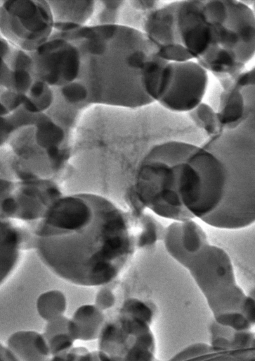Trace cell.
Masks as SVG:
<instances>
[{"label": "cell", "instance_id": "1", "mask_svg": "<svg viewBox=\"0 0 255 361\" xmlns=\"http://www.w3.org/2000/svg\"><path fill=\"white\" fill-rule=\"evenodd\" d=\"M139 214L99 195L61 196L37 225L34 245L43 264L63 280L107 286L139 249Z\"/></svg>", "mask_w": 255, "mask_h": 361}, {"label": "cell", "instance_id": "2", "mask_svg": "<svg viewBox=\"0 0 255 361\" xmlns=\"http://www.w3.org/2000/svg\"><path fill=\"white\" fill-rule=\"evenodd\" d=\"M53 34L77 46L81 69L77 80L87 91L89 106L147 107L158 102L171 82V63L159 55L139 29L121 24L86 25Z\"/></svg>", "mask_w": 255, "mask_h": 361}, {"label": "cell", "instance_id": "3", "mask_svg": "<svg viewBox=\"0 0 255 361\" xmlns=\"http://www.w3.org/2000/svg\"><path fill=\"white\" fill-rule=\"evenodd\" d=\"M162 240L167 252L191 275L218 326L239 332L255 326V291L242 290L228 253L210 243L195 219L173 221Z\"/></svg>", "mask_w": 255, "mask_h": 361}, {"label": "cell", "instance_id": "4", "mask_svg": "<svg viewBox=\"0 0 255 361\" xmlns=\"http://www.w3.org/2000/svg\"><path fill=\"white\" fill-rule=\"evenodd\" d=\"M216 157L213 178L218 197L204 222L237 230L255 223V133L238 126L209 137L202 145Z\"/></svg>", "mask_w": 255, "mask_h": 361}, {"label": "cell", "instance_id": "5", "mask_svg": "<svg viewBox=\"0 0 255 361\" xmlns=\"http://www.w3.org/2000/svg\"><path fill=\"white\" fill-rule=\"evenodd\" d=\"M194 144L166 140L153 145L141 158L129 201L134 212L145 209L173 221L194 219L179 193L183 164Z\"/></svg>", "mask_w": 255, "mask_h": 361}, {"label": "cell", "instance_id": "6", "mask_svg": "<svg viewBox=\"0 0 255 361\" xmlns=\"http://www.w3.org/2000/svg\"><path fill=\"white\" fill-rule=\"evenodd\" d=\"M252 1H227V36L214 52L197 61L219 82L230 83L255 56V15Z\"/></svg>", "mask_w": 255, "mask_h": 361}, {"label": "cell", "instance_id": "7", "mask_svg": "<svg viewBox=\"0 0 255 361\" xmlns=\"http://www.w3.org/2000/svg\"><path fill=\"white\" fill-rule=\"evenodd\" d=\"M227 13L224 0L176 1L177 36L192 60L199 61L221 44Z\"/></svg>", "mask_w": 255, "mask_h": 361}, {"label": "cell", "instance_id": "8", "mask_svg": "<svg viewBox=\"0 0 255 361\" xmlns=\"http://www.w3.org/2000/svg\"><path fill=\"white\" fill-rule=\"evenodd\" d=\"M1 37L32 53L53 33L54 20L47 1H0Z\"/></svg>", "mask_w": 255, "mask_h": 361}, {"label": "cell", "instance_id": "9", "mask_svg": "<svg viewBox=\"0 0 255 361\" xmlns=\"http://www.w3.org/2000/svg\"><path fill=\"white\" fill-rule=\"evenodd\" d=\"M1 191L2 219L41 220L62 196L55 183L48 179L20 180L19 182L2 179Z\"/></svg>", "mask_w": 255, "mask_h": 361}, {"label": "cell", "instance_id": "10", "mask_svg": "<svg viewBox=\"0 0 255 361\" xmlns=\"http://www.w3.org/2000/svg\"><path fill=\"white\" fill-rule=\"evenodd\" d=\"M36 78L53 88H60L76 81L81 69V55L72 41L53 34L35 51L30 53Z\"/></svg>", "mask_w": 255, "mask_h": 361}, {"label": "cell", "instance_id": "11", "mask_svg": "<svg viewBox=\"0 0 255 361\" xmlns=\"http://www.w3.org/2000/svg\"><path fill=\"white\" fill-rule=\"evenodd\" d=\"M171 82L158 103L164 109L189 113L203 102L209 83V73L197 61L171 63Z\"/></svg>", "mask_w": 255, "mask_h": 361}, {"label": "cell", "instance_id": "12", "mask_svg": "<svg viewBox=\"0 0 255 361\" xmlns=\"http://www.w3.org/2000/svg\"><path fill=\"white\" fill-rule=\"evenodd\" d=\"M176 1H163L148 13L141 30L157 49L159 55L170 63L192 60L179 42L175 25Z\"/></svg>", "mask_w": 255, "mask_h": 361}, {"label": "cell", "instance_id": "13", "mask_svg": "<svg viewBox=\"0 0 255 361\" xmlns=\"http://www.w3.org/2000/svg\"><path fill=\"white\" fill-rule=\"evenodd\" d=\"M1 89L25 96L36 77L30 53L1 37Z\"/></svg>", "mask_w": 255, "mask_h": 361}, {"label": "cell", "instance_id": "14", "mask_svg": "<svg viewBox=\"0 0 255 361\" xmlns=\"http://www.w3.org/2000/svg\"><path fill=\"white\" fill-rule=\"evenodd\" d=\"M54 24L62 31L88 25L95 11L96 1H47Z\"/></svg>", "mask_w": 255, "mask_h": 361}, {"label": "cell", "instance_id": "15", "mask_svg": "<svg viewBox=\"0 0 255 361\" xmlns=\"http://www.w3.org/2000/svg\"><path fill=\"white\" fill-rule=\"evenodd\" d=\"M104 312L94 304L77 307L67 323V333L76 341L98 340L106 322Z\"/></svg>", "mask_w": 255, "mask_h": 361}, {"label": "cell", "instance_id": "16", "mask_svg": "<svg viewBox=\"0 0 255 361\" xmlns=\"http://www.w3.org/2000/svg\"><path fill=\"white\" fill-rule=\"evenodd\" d=\"M20 361H47L51 351L42 333L20 330L11 334L5 343Z\"/></svg>", "mask_w": 255, "mask_h": 361}, {"label": "cell", "instance_id": "17", "mask_svg": "<svg viewBox=\"0 0 255 361\" xmlns=\"http://www.w3.org/2000/svg\"><path fill=\"white\" fill-rule=\"evenodd\" d=\"M216 110L223 130L241 125L246 114V102L242 90L233 82L222 88Z\"/></svg>", "mask_w": 255, "mask_h": 361}, {"label": "cell", "instance_id": "18", "mask_svg": "<svg viewBox=\"0 0 255 361\" xmlns=\"http://www.w3.org/2000/svg\"><path fill=\"white\" fill-rule=\"evenodd\" d=\"M23 233L11 221L1 222V283L15 267L23 243Z\"/></svg>", "mask_w": 255, "mask_h": 361}, {"label": "cell", "instance_id": "19", "mask_svg": "<svg viewBox=\"0 0 255 361\" xmlns=\"http://www.w3.org/2000/svg\"><path fill=\"white\" fill-rule=\"evenodd\" d=\"M55 98L54 88L36 78L25 97L22 107L32 114L46 113L53 104Z\"/></svg>", "mask_w": 255, "mask_h": 361}, {"label": "cell", "instance_id": "20", "mask_svg": "<svg viewBox=\"0 0 255 361\" xmlns=\"http://www.w3.org/2000/svg\"><path fill=\"white\" fill-rule=\"evenodd\" d=\"M233 84L242 90L246 102L245 116L239 126L255 133V66L240 73Z\"/></svg>", "mask_w": 255, "mask_h": 361}, {"label": "cell", "instance_id": "21", "mask_svg": "<svg viewBox=\"0 0 255 361\" xmlns=\"http://www.w3.org/2000/svg\"><path fill=\"white\" fill-rule=\"evenodd\" d=\"M36 309L39 317L46 322L65 315L67 299L59 290H50L40 294L37 299Z\"/></svg>", "mask_w": 255, "mask_h": 361}, {"label": "cell", "instance_id": "22", "mask_svg": "<svg viewBox=\"0 0 255 361\" xmlns=\"http://www.w3.org/2000/svg\"><path fill=\"white\" fill-rule=\"evenodd\" d=\"M192 123L204 131L209 137H214L223 130L216 110L207 103L202 102L188 113Z\"/></svg>", "mask_w": 255, "mask_h": 361}, {"label": "cell", "instance_id": "23", "mask_svg": "<svg viewBox=\"0 0 255 361\" xmlns=\"http://www.w3.org/2000/svg\"><path fill=\"white\" fill-rule=\"evenodd\" d=\"M124 1H96L93 16L88 25L119 24Z\"/></svg>", "mask_w": 255, "mask_h": 361}, {"label": "cell", "instance_id": "24", "mask_svg": "<svg viewBox=\"0 0 255 361\" xmlns=\"http://www.w3.org/2000/svg\"><path fill=\"white\" fill-rule=\"evenodd\" d=\"M47 341L51 356L68 351L75 342L67 331L56 334L47 338Z\"/></svg>", "mask_w": 255, "mask_h": 361}, {"label": "cell", "instance_id": "25", "mask_svg": "<svg viewBox=\"0 0 255 361\" xmlns=\"http://www.w3.org/2000/svg\"><path fill=\"white\" fill-rule=\"evenodd\" d=\"M115 295L107 285L101 286L97 292L94 305L101 311L105 312L111 309L115 304Z\"/></svg>", "mask_w": 255, "mask_h": 361}, {"label": "cell", "instance_id": "26", "mask_svg": "<svg viewBox=\"0 0 255 361\" xmlns=\"http://www.w3.org/2000/svg\"><path fill=\"white\" fill-rule=\"evenodd\" d=\"M68 320L69 317L63 315L46 322V324L42 332L43 335L47 339L56 334L67 331Z\"/></svg>", "mask_w": 255, "mask_h": 361}, {"label": "cell", "instance_id": "27", "mask_svg": "<svg viewBox=\"0 0 255 361\" xmlns=\"http://www.w3.org/2000/svg\"><path fill=\"white\" fill-rule=\"evenodd\" d=\"M93 351L83 346H74L65 353L67 361H93Z\"/></svg>", "mask_w": 255, "mask_h": 361}, {"label": "cell", "instance_id": "28", "mask_svg": "<svg viewBox=\"0 0 255 361\" xmlns=\"http://www.w3.org/2000/svg\"><path fill=\"white\" fill-rule=\"evenodd\" d=\"M251 6L255 15V1H252Z\"/></svg>", "mask_w": 255, "mask_h": 361}, {"label": "cell", "instance_id": "29", "mask_svg": "<svg viewBox=\"0 0 255 361\" xmlns=\"http://www.w3.org/2000/svg\"><path fill=\"white\" fill-rule=\"evenodd\" d=\"M48 360H47V361H48Z\"/></svg>", "mask_w": 255, "mask_h": 361}]
</instances>
